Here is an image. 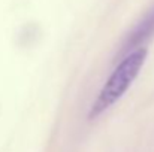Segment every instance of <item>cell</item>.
Returning <instances> with one entry per match:
<instances>
[{"label": "cell", "instance_id": "cell-1", "mask_svg": "<svg viewBox=\"0 0 154 152\" xmlns=\"http://www.w3.org/2000/svg\"><path fill=\"white\" fill-rule=\"evenodd\" d=\"M147 55H148V49L144 46V48L130 51L129 54L123 55L118 60L115 69L105 81L103 87L97 93L88 110V119L100 118L109 107H112L127 93V90L139 76L147 61Z\"/></svg>", "mask_w": 154, "mask_h": 152}, {"label": "cell", "instance_id": "cell-2", "mask_svg": "<svg viewBox=\"0 0 154 152\" xmlns=\"http://www.w3.org/2000/svg\"><path fill=\"white\" fill-rule=\"evenodd\" d=\"M154 36V4L148 9V12L138 21V24L130 30L127 37L124 39L123 45L120 46L118 57L129 54L130 51L144 48V43Z\"/></svg>", "mask_w": 154, "mask_h": 152}]
</instances>
